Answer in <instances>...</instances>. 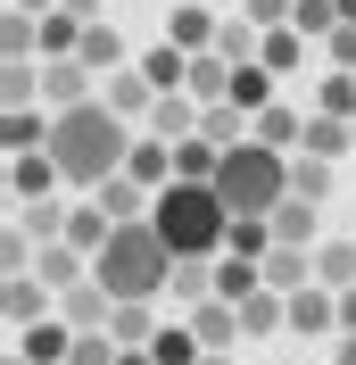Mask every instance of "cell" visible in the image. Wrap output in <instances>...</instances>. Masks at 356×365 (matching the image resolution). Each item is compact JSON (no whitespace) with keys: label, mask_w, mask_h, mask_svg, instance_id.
Wrapping results in <instances>:
<instances>
[{"label":"cell","mask_w":356,"mask_h":365,"mask_svg":"<svg viewBox=\"0 0 356 365\" xmlns=\"http://www.w3.org/2000/svg\"><path fill=\"white\" fill-rule=\"evenodd\" d=\"M340 17H356V0H340Z\"/></svg>","instance_id":"d590c367"},{"label":"cell","mask_w":356,"mask_h":365,"mask_svg":"<svg viewBox=\"0 0 356 365\" xmlns=\"http://www.w3.org/2000/svg\"><path fill=\"white\" fill-rule=\"evenodd\" d=\"M340 332H356V282L340 291Z\"/></svg>","instance_id":"4dcf8cb0"},{"label":"cell","mask_w":356,"mask_h":365,"mask_svg":"<svg viewBox=\"0 0 356 365\" xmlns=\"http://www.w3.org/2000/svg\"><path fill=\"white\" fill-rule=\"evenodd\" d=\"M174 266H182L174 241H166L150 216H125V225L91 250V274H100L116 299H157V291H174Z\"/></svg>","instance_id":"7a4b0ae2"},{"label":"cell","mask_w":356,"mask_h":365,"mask_svg":"<svg viewBox=\"0 0 356 365\" xmlns=\"http://www.w3.org/2000/svg\"><path fill=\"white\" fill-rule=\"evenodd\" d=\"M224 250H241V257H266L273 250V216H232V241Z\"/></svg>","instance_id":"83f0119b"},{"label":"cell","mask_w":356,"mask_h":365,"mask_svg":"<svg viewBox=\"0 0 356 365\" xmlns=\"http://www.w3.org/2000/svg\"><path fill=\"white\" fill-rule=\"evenodd\" d=\"M108 332H116V341H125V349H141V341H150V332H157V324H150V299H116Z\"/></svg>","instance_id":"603a6c76"},{"label":"cell","mask_w":356,"mask_h":365,"mask_svg":"<svg viewBox=\"0 0 356 365\" xmlns=\"http://www.w3.org/2000/svg\"><path fill=\"white\" fill-rule=\"evenodd\" d=\"M17 349H25L33 365H67V357H75V324H67V316H42V324H25V332H17Z\"/></svg>","instance_id":"ba28073f"},{"label":"cell","mask_w":356,"mask_h":365,"mask_svg":"<svg viewBox=\"0 0 356 365\" xmlns=\"http://www.w3.org/2000/svg\"><path fill=\"white\" fill-rule=\"evenodd\" d=\"M257 58H266L273 75H290L298 58H307V34H298V25H266V50H257Z\"/></svg>","instance_id":"ffe728a7"},{"label":"cell","mask_w":356,"mask_h":365,"mask_svg":"<svg viewBox=\"0 0 356 365\" xmlns=\"http://www.w3.org/2000/svg\"><path fill=\"white\" fill-rule=\"evenodd\" d=\"M257 282H266V257H241V250H232V257L216 266V291H224V299H248Z\"/></svg>","instance_id":"44dd1931"},{"label":"cell","mask_w":356,"mask_h":365,"mask_svg":"<svg viewBox=\"0 0 356 365\" xmlns=\"http://www.w3.org/2000/svg\"><path fill=\"white\" fill-rule=\"evenodd\" d=\"M50 182H67V175H58V158H50V150H17V158H9V207L50 200Z\"/></svg>","instance_id":"8992f818"},{"label":"cell","mask_w":356,"mask_h":365,"mask_svg":"<svg viewBox=\"0 0 356 365\" xmlns=\"http://www.w3.org/2000/svg\"><path fill=\"white\" fill-rule=\"evenodd\" d=\"M0 150L17 158V150H50V116L25 100V108H0Z\"/></svg>","instance_id":"9c48e42d"},{"label":"cell","mask_w":356,"mask_h":365,"mask_svg":"<svg viewBox=\"0 0 356 365\" xmlns=\"http://www.w3.org/2000/svg\"><path fill=\"white\" fill-rule=\"evenodd\" d=\"M166 34H174L182 50H216L224 25H207V9H174V17H166Z\"/></svg>","instance_id":"cb8c5ba5"},{"label":"cell","mask_w":356,"mask_h":365,"mask_svg":"<svg viewBox=\"0 0 356 365\" xmlns=\"http://www.w3.org/2000/svg\"><path fill=\"white\" fill-rule=\"evenodd\" d=\"M0 266H9V274H33V225H25V216L9 225V241H0Z\"/></svg>","instance_id":"f546056e"},{"label":"cell","mask_w":356,"mask_h":365,"mask_svg":"<svg viewBox=\"0 0 356 365\" xmlns=\"http://www.w3.org/2000/svg\"><path fill=\"white\" fill-rule=\"evenodd\" d=\"M75 50H83V58H91L100 75H108V67H125V34H116L108 17H91V25H83V42H75Z\"/></svg>","instance_id":"d6986e66"},{"label":"cell","mask_w":356,"mask_h":365,"mask_svg":"<svg viewBox=\"0 0 356 365\" xmlns=\"http://www.w3.org/2000/svg\"><path fill=\"white\" fill-rule=\"evenodd\" d=\"M290 191H307V200H332V158H290Z\"/></svg>","instance_id":"484cf974"},{"label":"cell","mask_w":356,"mask_h":365,"mask_svg":"<svg viewBox=\"0 0 356 365\" xmlns=\"http://www.w3.org/2000/svg\"><path fill=\"white\" fill-rule=\"evenodd\" d=\"M150 225L174 241V257H216L224 241H232V207H224V191H216V182L174 175V182H157Z\"/></svg>","instance_id":"3957f363"},{"label":"cell","mask_w":356,"mask_h":365,"mask_svg":"<svg viewBox=\"0 0 356 365\" xmlns=\"http://www.w3.org/2000/svg\"><path fill=\"white\" fill-rule=\"evenodd\" d=\"M315 282H332V291L356 282V250H348V241H315Z\"/></svg>","instance_id":"7402d4cb"},{"label":"cell","mask_w":356,"mask_h":365,"mask_svg":"<svg viewBox=\"0 0 356 365\" xmlns=\"http://www.w3.org/2000/svg\"><path fill=\"white\" fill-rule=\"evenodd\" d=\"M332 365H356V332H340V357Z\"/></svg>","instance_id":"d6a6232c"},{"label":"cell","mask_w":356,"mask_h":365,"mask_svg":"<svg viewBox=\"0 0 356 365\" xmlns=\"http://www.w3.org/2000/svg\"><path fill=\"white\" fill-rule=\"evenodd\" d=\"M9 9H33V17H42V9H58V0H9Z\"/></svg>","instance_id":"836d02e7"},{"label":"cell","mask_w":356,"mask_h":365,"mask_svg":"<svg viewBox=\"0 0 356 365\" xmlns=\"http://www.w3.org/2000/svg\"><path fill=\"white\" fill-rule=\"evenodd\" d=\"M150 357H157V365H199L207 341L191 332V324H157V332H150Z\"/></svg>","instance_id":"9a60e30c"},{"label":"cell","mask_w":356,"mask_h":365,"mask_svg":"<svg viewBox=\"0 0 356 365\" xmlns=\"http://www.w3.org/2000/svg\"><path fill=\"white\" fill-rule=\"evenodd\" d=\"M216 191H224V207H232V216H273V207L290 200V158L273 150V141H257V125H248V133L224 150Z\"/></svg>","instance_id":"277c9868"},{"label":"cell","mask_w":356,"mask_h":365,"mask_svg":"<svg viewBox=\"0 0 356 365\" xmlns=\"http://www.w3.org/2000/svg\"><path fill=\"white\" fill-rule=\"evenodd\" d=\"M315 207H323V200H307V191H290V200L273 207V241H298V250H315V241H323V225H315Z\"/></svg>","instance_id":"8fae6325"},{"label":"cell","mask_w":356,"mask_h":365,"mask_svg":"<svg viewBox=\"0 0 356 365\" xmlns=\"http://www.w3.org/2000/svg\"><path fill=\"white\" fill-rule=\"evenodd\" d=\"M0 307H9V332H25V324L50 316V282L42 274H9V299H0Z\"/></svg>","instance_id":"30bf717a"},{"label":"cell","mask_w":356,"mask_h":365,"mask_svg":"<svg viewBox=\"0 0 356 365\" xmlns=\"http://www.w3.org/2000/svg\"><path fill=\"white\" fill-rule=\"evenodd\" d=\"M290 25H298L307 42H323V34L340 25V0H298V9H290Z\"/></svg>","instance_id":"f1b7e54d"},{"label":"cell","mask_w":356,"mask_h":365,"mask_svg":"<svg viewBox=\"0 0 356 365\" xmlns=\"http://www.w3.org/2000/svg\"><path fill=\"white\" fill-rule=\"evenodd\" d=\"M50 158H58L67 182L100 191V182L125 175V158H133V116L108 108V91H91L75 108H50Z\"/></svg>","instance_id":"6da1fadb"},{"label":"cell","mask_w":356,"mask_h":365,"mask_svg":"<svg viewBox=\"0 0 356 365\" xmlns=\"http://www.w3.org/2000/svg\"><path fill=\"white\" fill-rule=\"evenodd\" d=\"M33 274H42L50 291H67V282H83V274H91V250L58 232V241H42V257H33Z\"/></svg>","instance_id":"52a82bcc"},{"label":"cell","mask_w":356,"mask_h":365,"mask_svg":"<svg viewBox=\"0 0 356 365\" xmlns=\"http://www.w3.org/2000/svg\"><path fill=\"white\" fill-rule=\"evenodd\" d=\"M108 232H116V216H108L100 200H91V207H75V216H67V241H83V250H100Z\"/></svg>","instance_id":"4316f807"},{"label":"cell","mask_w":356,"mask_h":365,"mask_svg":"<svg viewBox=\"0 0 356 365\" xmlns=\"http://www.w3.org/2000/svg\"><path fill=\"white\" fill-rule=\"evenodd\" d=\"M199 365H232V357H224V349H207V357H199Z\"/></svg>","instance_id":"e575fe53"},{"label":"cell","mask_w":356,"mask_h":365,"mask_svg":"<svg viewBox=\"0 0 356 365\" xmlns=\"http://www.w3.org/2000/svg\"><path fill=\"white\" fill-rule=\"evenodd\" d=\"M108 108H125V116L157 108V83H150L141 67H108Z\"/></svg>","instance_id":"2e32d148"},{"label":"cell","mask_w":356,"mask_h":365,"mask_svg":"<svg viewBox=\"0 0 356 365\" xmlns=\"http://www.w3.org/2000/svg\"><path fill=\"white\" fill-rule=\"evenodd\" d=\"M91 58L83 50H58V58H42V108H75V100H91Z\"/></svg>","instance_id":"5b68a950"},{"label":"cell","mask_w":356,"mask_h":365,"mask_svg":"<svg viewBox=\"0 0 356 365\" xmlns=\"http://www.w3.org/2000/svg\"><path fill=\"white\" fill-rule=\"evenodd\" d=\"M232 100H241L248 116L273 108V67H266V58H241V67H232Z\"/></svg>","instance_id":"e0dca14e"},{"label":"cell","mask_w":356,"mask_h":365,"mask_svg":"<svg viewBox=\"0 0 356 365\" xmlns=\"http://www.w3.org/2000/svg\"><path fill=\"white\" fill-rule=\"evenodd\" d=\"M125 166H133V175H141V182L157 191V182H174V141H166V133L133 141V158H125Z\"/></svg>","instance_id":"ac0fdd59"},{"label":"cell","mask_w":356,"mask_h":365,"mask_svg":"<svg viewBox=\"0 0 356 365\" xmlns=\"http://www.w3.org/2000/svg\"><path fill=\"white\" fill-rule=\"evenodd\" d=\"M199 108H207L199 91H157L150 125H157V133H166V141H182V133H199Z\"/></svg>","instance_id":"5bb4252c"},{"label":"cell","mask_w":356,"mask_h":365,"mask_svg":"<svg viewBox=\"0 0 356 365\" xmlns=\"http://www.w3.org/2000/svg\"><path fill=\"white\" fill-rule=\"evenodd\" d=\"M257 141L290 150V141H307V116H298V108H257Z\"/></svg>","instance_id":"d4e9b609"},{"label":"cell","mask_w":356,"mask_h":365,"mask_svg":"<svg viewBox=\"0 0 356 365\" xmlns=\"http://www.w3.org/2000/svg\"><path fill=\"white\" fill-rule=\"evenodd\" d=\"M266 282H273V291H307V282H315V250L273 241V250H266Z\"/></svg>","instance_id":"4fadbf2b"},{"label":"cell","mask_w":356,"mask_h":365,"mask_svg":"<svg viewBox=\"0 0 356 365\" xmlns=\"http://www.w3.org/2000/svg\"><path fill=\"white\" fill-rule=\"evenodd\" d=\"M67 9L75 17H108V0H67Z\"/></svg>","instance_id":"1f68e13d"},{"label":"cell","mask_w":356,"mask_h":365,"mask_svg":"<svg viewBox=\"0 0 356 365\" xmlns=\"http://www.w3.org/2000/svg\"><path fill=\"white\" fill-rule=\"evenodd\" d=\"M307 150L340 166V158L356 150V116H332V108H315V116H307Z\"/></svg>","instance_id":"7c38bea8"}]
</instances>
